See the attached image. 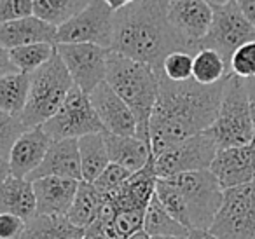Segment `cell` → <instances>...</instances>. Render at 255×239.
<instances>
[{
	"instance_id": "obj_44",
	"label": "cell",
	"mask_w": 255,
	"mask_h": 239,
	"mask_svg": "<svg viewBox=\"0 0 255 239\" xmlns=\"http://www.w3.org/2000/svg\"><path fill=\"white\" fill-rule=\"evenodd\" d=\"M107 4V7L110 9L112 12H117V11H121V9H124V7H128V5H131L135 0H103Z\"/></svg>"
},
{
	"instance_id": "obj_24",
	"label": "cell",
	"mask_w": 255,
	"mask_h": 239,
	"mask_svg": "<svg viewBox=\"0 0 255 239\" xmlns=\"http://www.w3.org/2000/svg\"><path fill=\"white\" fill-rule=\"evenodd\" d=\"M79 159H81V176L82 182L93 183L103 169L109 166L105 138L103 133L86 134L79 138Z\"/></svg>"
},
{
	"instance_id": "obj_45",
	"label": "cell",
	"mask_w": 255,
	"mask_h": 239,
	"mask_svg": "<svg viewBox=\"0 0 255 239\" xmlns=\"http://www.w3.org/2000/svg\"><path fill=\"white\" fill-rule=\"evenodd\" d=\"M9 175H11V173H9V162H7V159L0 155V185H2V182H4V180L7 178Z\"/></svg>"
},
{
	"instance_id": "obj_29",
	"label": "cell",
	"mask_w": 255,
	"mask_h": 239,
	"mask_svg": "<svg viewBox=\"0 0 255 239\" xmlns=\"http://www.w3.org/2000/svg\"><path fill=\"white\" fill-rule=\"evenodd\" d=\"M143 232L150 238H168V236H187V229L182 227L177 220L166 213L163 206L159 204L157 197L154 196L150 199L149 206L143 218Z\"/></svg>"
},
{
	"instance_id": "obj_12",
	"label": "cell",
	"mask_w": 255,
	"mask_h": 239,
	"mask_svg": "<svg viewBox=\"0 0 255 239\" xmlns=\"http://www.w3.org/2000/svg\"><path fill=\"white\" fill-rule=\"evenodd\" d=\"M109 51L95 44H56V53L70 74L74 86L86 95L105 81Z\"/></svg>"
},
{
	"instance_id": "obj_46",
	"label": "cell",
	"mask_w": 255,
	"mask_h": 239,
	"mask_svg": "<svg viewBox=\"0 0 255 239\" xmlns=\"http://www.w3.org/2000/svg\"><path fill=\"white\" fill-rule=\"evenodd\" d=\"M206 4L210 5L212 9H219V7H224L226 4H229L231 0H205Z\"/></svg>"
},
{
	"instance_id": "obj_18",
	"label": "cell",
	"mask_w": 255,
	"mask_h": 239,
	"mask_svg": "<svg viewBox=\"0 0 255 239\" xmlns=\"http://www.w3.org/2000/svg\"><path fill=\"white\" fill-rule=\"evenodd\" d=\"M37 215H67L74 203L79 180L44 176L32 182Z\"/></svg>"
},
{
	"instance_id": "obj_36",
	"label": "cell",
	"mask_w": 255,
	"mask_h": 239,
	"mask_svg": "<svg viewBox=\"0 0 255 239\" xmlns=\"http://www.w3.org/2000/svg\"><path fill=\"white\" fill-rule=\"evenodd\" d=\"M26 131L19 116H11L0 110V155L7 159L14 141Z\"/></svg>"
},
{
	"instance_id": "obj_5",
	"label": "cell",
	"mask_w": 255,
	"mask_h": 239,
	"mask_svg": "<svg viewBox=\"0 0 255 239\" xmlns=\"http://www.w3.org/2000/svg\"><path fill=\"white\" fill-rule=\"evenodd\" d=\"M206 133L213 138L219 148L254 143V122L243 79L229 75L224 81L219 112Z\"/></svg>"
},
{
	"instance_id": "obj_17",
	"label": "cell",
	"mask_w": 255,
	"mask_h": 239,
	"mask_svg": "<svg viewBox=\"0 0 255 239\" xmlns=\"http://www.w3.org/2000/svg\"><path fill=\"white\" fill-rule=\"evenodd\" d=\"M156 182L157 175L156 169H154V155H150L147 164L138 171L131 173V176L124 182V185L112 197H107V199L112 201L116 211H147V206H149L150 199L156 192Z\"/></svg>"
},
{
	"instance_id": "obj_4",
	"label": "cell",
	"mask_w": 255,
	"mask_h": 239,
	"mask_svg": "<svg viewBox=\"0 0 255 239\" xmlns=\"http://www.w3.org/2000/svg\"><path fill=\"white\" fill-rule=\"evenodd\" d=\"M72 88L74 81L61 58L58 56V53H54V56L46 65L30 74L28 98L19 116L26 129L47 122L58 112Z\"/></svg>"
},
{
	"instance_id": "obj_39",
	"label": "cell",
	"mask_w": 255,
	"mask_h": 239,
	"mask_svg": "<svg viewBox=\"0 0 255 239\" xmlns=\"http://www.w3.org/2000/svg\"><path fill=\"white\" fill-rule=\"evenodd\" d=\"M234 4L241 11V14L255 26V0H234Z\"/></svg>"
},
{
	"instance_id": "obj_8",
	"label": "cell",
	"mask_w": 255,
	"mask_h": 239,
	"mask_svg": "<svg viewBox=\"0 0 255 239\" xmlns=\"http://www.w3.org/2000/svg\"><path fill=\"white\" fill-rule=\"evenodd\" d=\"M42 129L53 141L70 140V138L79 140L86 134L105 133L89 102V96L75 86L68 91L58 112L42 124Z\"/></svg>"
},
{
	"instance_id": "obj_22",
	"label": "cell",
	"mask_w": 255,
	"mask_h": 239,
	"mask_svg": "<svg viewBox=\"0 0 255 239\" xmlns=\"http://www.w3.org/2000/svg\"><path fill=\"white\" fill-rule=\"evenodd\" d=\"M0 213H9L28 222L37 215L33 185L26 178L9 175L0 185Z\"/></svg>"
},
{
	"instance_id": "obj_35",
	"label": "cell",
	"mask_w": 255,
	"mask_h": 239,
	"mask_svg": "<svg viewBox=\"0 0 255 239\" xmlns=\"http://www.w3.org/2000/svg\"><path fill=\"white\" fill-rule=\"evenodd\" d=\"M131 176V173L124 169L123 166H117L114 162H109L105 169L98 175V178L93 182L95 189L102 194L103 197H112L121 187L124 185L128 178Z\"/></svg>"
},
{
	"instance_id": "obj_32",
	"label": "cell",
	"mask_w": 255,
	"mask_h": 239,
	"mask_svg": "<svg viewBox=\"0 0 255 239\" xmlns=\"http://www.w3.org/2000/svg\"><path fill=\"white\" fill-rule=\"evenodd\" d=\"M143 218L145 211L138 210H123L117 211L114 220L107 227H103V232L109 236V239H128L133 234L143 229Z\"/></svg>"
},
{
	"instance_id": "obj_47",
	"label": "cell",
	"mask_w": 255,
	"mask_h": 239,
	"mask_svg": "<svg viewBox=\"0 0 255 239\" xmlns=\"http://www.w3.org/2000/svg\"><path fill=\"white\" fill-rule=\"evenodd\" d=\"M128 239H150V236L145 234V232H143V229H142V231H138L136 234H133L131 238H128Z\"/></svg>"
},
{
	"instance_id": "obj_15",
	"label": "cell",
	"mask_w": 255,
	"mask_h": 239,
	"mask_svg": "<svg viewBox=\"0 0 255 239\" xmlns=\"http://www.w3.org/2000/svg\"><path fill=\"white\" fill-rule=\"evenodd\" d=\"M88 96L105 133L119 134V136H136L135 116L105 81L96 86Z\"/></svg>"
},
{
	"instance_id": "obj_33",
	"label": "cell",
	"mask_w": 255,
	"mask_h": 239,
	"mask_svg": "<svg viewBox=\"0 0 255 239\" xmlns=\"http://www.w3.org/2000/svg\"><path fill=\"white\" fill-rule=\"evenodd\" d=\"M161 74L173 82H185L192 79V54L185 51H173L161 63Z\"/></svg>"
},
{
	"instance_id": "obj_11",
	"label": "cell",
	"mask_w": 255,
	"mask_h": 239,
	"mask_svg": "<svg viewBox=\"0 0 255 239\" xmlns=\"http://www.w3.org/2000/svg\"><path fill=\"white\" fill-rule=\"evenodd\" d=\"M250 40H255V26L241 14L234 0H231L224 7L213 9L212 23L199 47L217 51L229 67L234 51Z\"/></svg>"
},
{
	"instance_id": "obj_42",
	"label": "cell",
	"mask_w": 255,
	"mask_h": 239,
	"mask_svg": "<svg viewBox=\"0 0 255 239\" xmlns=\"http://www.w3.org/2000/svg\"><path fill=\"white\" fill-rule=\"evenodd\" d=\"M84 239H109V236L103 232L102 225L98 222H95L84 231Z\"/></svg>"
},
{
	"instance_id": "obj_37",
	"label": "cell",
	"mask_w": 255,
	"mask_h": 239,
	"mask_svg": "<svg viewBox=\"0 0 255 239\" xmlns=\"http://www.w3.org/2000/svg\"><path fill=\"white\" fill-rule=\"evenodd\" d=\"M33 14V0H0V25Z\"/></svg>"
},
{
	"instance_id": "obj_26",
	"label": "cell",
	"mask_w": 255,
	"mask_h": 239,
	"mask_svg": "<svg viewBox=\"0 0 255 239\" xmlns=\"http://www.w3.org/2000/svg\"><path fill=\"white\" fill-rule=\"evenodd\" d=\"M229 67L217 51L199 47L192 56V79L201 86H213L229 77Z\"/></svg>"
},
{
	"instance_id": "obj_3",
	"label": "cell",
	"mask_w": 255,
	"mask_h": 239,
	"mask_svg": "<svg viewBox=\"0 0 255 239\" xmlns=\"http://www.w3.org/2000/svg\"><path fill=\"white\" fill-rule=\"evenodd\" d=\"M105 82L135 116L136 138L150 143L149 120L157 100V72L150 65L109 51Z\"/></svg>"
},
{
	"instance_id": "obj_48",
	"label": "cell",
	"mask_w": 255,
	"mask_h": 239,
	"mask_svg": "<svg viewBox=\"0 0 255 239\" xmlns=\"http://www.w3.org/2000/svg\"><path fill=\"white\" fill-rule=\"evenodd\" d=\"M150 239H185V236H168V238H150Z\"/></svg>"
},
{
	"instance_id": "obj_40",
	"label": "cell",
	"mask_w": 255,
	"mask_h": 239,
	"mask_svg": "<svg viewBox=\"0 0 255 239\" xmlns=\"http://www.w3.org/2000/svg\"><path fill=\"white\" fill-rule=\"evenodd\" d=\"M16 67L12 65L11 61V56H9V51L5 47L0 46V77H4V75H9V74H14Z\"/></svg>"
},
{
	"instance_id": "obj_7",
	"label": "cell",
	"mask_w": 255,
	"mask_h": 239,
	"mask_svg": "<svg viewBox=\"0 0 255 239\" xmlns=\"http://www.w3.org/2000/svg\"><path fill=\"white\" fill-rule=\"evenodd\" d=\"M208 231L217 239H255V182L224 190L222 206Z\"/></svg>"
},
{
	"instance_id": "obj_43",
	"label": "cell",
	"mask_w": 255,
	"mask_h": 239,
	"mask_svg": "<svg viewBox=\"0 0 255 239\" xmlns=\"http://www.w3.org/2000/svg\"><path fill=\"white\" fill-rule=\"evenodd\" d=\"M185 239H217V238L210 231H206V229H189Z\"/></svg>"
},
{
	"instance_id": "obj_2",
	"label": "cell",
	"mask_w": 255,
	"mask_h": 239,
	"mask_svg": "<svg viewBox=\"0 0 255 239\" xmlns=\"http://www.w3.org/2000/svg\"><path fill=\"white\" fill-rule=\"evenodd\" d=\"M110 51L150 65L157 74L163 60L173 51H185L194 56L191 47L168 25L166 0H135L114 12Z\"/></svg>"
},
{
	"instance_id": "obj_41",
	"label": "cell",
	"mask_w": 255,
	"mask_h": 239,
	"mask_svg": "<svg viewBox=\"0 0 255 239\" xmlns=\"http://www.w3.org/2000/svg\"><path fill=\"white\" fill-rule=\"evenodd\" d=\"M247 84V93H248V105H250V114H252V122H254V143H255V77L245 81Z\"/></svg>"
},
{
	"instance_id": "obj_13",
	"label": "cell",
	"mask_w": 255,
	"mask_h": 239,
	"mask_svg": "<svg viewBox=\"0 0 255 239\" xmlns=\"http://www.w3.org/2000/svg\"><path fill=\"white\" fill-rule=\"evenodd\" d=\"M213 9L205 0H166V19L175 33L191 47L199 51V42L212 23Z\"/></svg>"
},
{
	"instance_id": "obj_34",
	"label": "cell",
	"mask_w": 255,
	"mask_h": 239,
	"mask_svg": "<svg viewBox=\"0 0 255 239\" xmlns=\"http://www.w3.org/2000/svg\"><path fill=\"white\" fill-rule=\"evenodd\" d=\"M231 75L248 81L255 77V40L240 46L229 60Z\"/></svg>"
},
{
	"instance_id": "obj_16",
	"label": "cell",
	"mask_w": 255,
	"mask_h": 239,
	"mask_svg": "<svg viewBox=\"0 0 255 239\" xmlns=\"http://www.w3.org/2000/svg\"><path fill=\"white\" fill-rule=\"evenodd\" d=\"M51 143H53V140L44 133L42 126L26 129L14 141V145H12L11 152L7 155L11 176L28 178L40 166L42 159L46 157V152L51 147Z\"/></svg>"
},
{
	"instance_id": "obj_23",
	"label": "cell",
	"mask_w": 255,
	"mask_h": 239,
	"mask_svg": "<svg viewBox=\"0 0 255 239\" xmlns=\"http://www.w3.org/2000/svg\"><path fill=\"white\" fill-rule=\"evenodd\" d=\"M84 231L75 227L67 215H35L26 222L21 239H77Z\"/></svg>"
},
{
	"instance_id": "obj_20",
	"label": "cell",
	"mask_w": 255,
	"mask_h": 239,
	"mask_svg": "<svg viewBox=\"0 0 255 239\" xmlns=\"http://www.w3.org/2000/svg\"><path fill=\"white\" fill-rule=\"evenodd\" d=\"M56 44V26L42 21L37 16L16 19L0 25V46L5 49L30 46V44Z\"/></svg>"
},
{
	"instance_id": "obj_9",
	"label": "cell",
	"mask_w": 255,
	"mask_h": 239,
	"mask_svg": "<svg viewBox=\"0 0 255 239\" xmlns=\"http://www.w3.org/2000/svg\"><path fill=\"white\" fill-rule=\"evenodd\" d=\"M114 12L103 0H91L77 16L56 28V44H95L112 47Z\"/></svg>"
},
{
	"instance_id": "obj_27",
	"label": "cell",
	"mask_w": 255,
	"mask_h": 239,
	"mask_svg": "<svg viewBox=\"0 0 255 239\" xmlns=\"http://www.w3.org/2000/svg\"><path fill=\"white\" fill-rule=\"evenodd\" d=\"M30 89V75L14 72L0 77V110L11 116H21Z\"/></svg>"
},
{
	"instance_id": "obj_25",
	"label": "cell",
	"mask_w": 255,
	"mask_h": 239,
	"mask_svg": "<svg viewBox=\"0 0 255 239\" xmlns=\"http://www.w3.org/2000/svg\"><path fill=\"white\" fill-rule=\"evenodd\" d=\"M102 204H103V196L95 189V185L81 180L77 187V192H75L74 203H72L70 210L67 213V218L75 227L86 231L89 225L96 222Z\"/></svg>"
},
{
	"instance_id": "obj_21",
	"label": "cell",
	"mask_w": 255,
	"mask_h": 239,
	"mask_svg": "<svg viewBox=\"0 0 255 239\" xmlns=\"http://www.w3.org/2000/svg\"><path fill=\"white\" fill-rule=\"evenodd\" d=\"M109 161L123 166L129 173H135L147 164L152 155L150 143L136 136H119V134L103 133Z\"/></svg>"
},
{
	"instance_id": "obj_10",
	"label": "cell",
	"mask_w": 255,
	"mask_h": 239,
	"mask_svg": "<svg viewBox=\"0 0 255 239\" xmlns=\"http://www.w3.org/2000/svg\"><path fill=\"white\" fill-rule=\"evenodd\" d=\"M217 143L206 131L184 141L171 145L164 152L154 157V169L157 178H170L182 173L205 171L210 169L213 157H215Z\"/></svg>"
},
{
	"instance_id": "obj_14",
	"label": "cell",
	"mask_w": 255,
	"mask_h": 239,
	"mask_svg": "<svg viewBox=\"0 0 255 239\" xmlns=\"http://www.w3.org/2000/svg\"><path fill=\"white\" fill-rule=\"evenodd\" d=\"M210 173L222 190L255 182V143L219 148L210 164Z\"/></svg>"
},
{
	"instance_id": "obj_28",
	"label": "cell",
	"mask_w": 255,
	"mask_h": 239,
	"mask_svg": "<svg viewBox=\"0 0 255 239\" xmlns=\"http://www.w3.org/2000/svg\"><path fill=\"white\" fill-rule=\"evenodd\" d=\"M91 0H33V16L53 26H61L77 16Z\"/></svg>"
},
{
	"instance_id": "obj_31",
	"label": "cell",
	"mask_w": 255,
	"mask_h": 239,
	"mask_svg": "<svg viewBox=\"0 0 255 239\" xmlns=\"http://www.w3.org/2000/svg\"><path fill=\"white\" fill-rule=\"evenodd\" d=\"M154 196L157 197L161 206L166 210V213L170 215L173 220H177L182 227H185L189 231L191 224H189V215L187 208H185L184 197H182L180 190L173 185L168 178H157L156 182V192Z\"/></svg>"
},
{
	"instance_id": "obj_19",
	"label": "cell",
	"mask_w": 255,
	"mask_h": 239,
	"mask_svg": "<svg viewBox=\"0 0 255 239\" xmlns=\"http://www.w3.org/2000/svg\"><path fill=\"white\" fill-rule=\"evenodd\" d=\"M44 176H60V178H72L81 182V159H79L77 140H58L53 141L47 148L46 157L40 166L26 180L33 182Z\"/></svg>"
},
{
	"instance_id": "obj_6",
	"label": "cell",
	"mask_w": 255,
	"mask_h": 239,
	"mask_svg": "<svg viewBox=\"0 0 255 239\" xmlns=\"http://www.w3.org/2000/svg\"><path fill=\"white\" fill-rule=\"evenodd\" d=\"M168 180L180 190L184 197L191 229L208 231L224 199V190L220 189L219 182L210 173V169L182 173V175L170 176Z\"/></svg>"
},
{
	"instance_id": "obj_1",
	"label": "cell",
	"mask_w": 255,
	"mask_h": 239,
	"mask_svg": "<svg viewBox=\"0 0 255 239\" xmlns=\"http://www.w3.org/2000/svg\"><path fill=\"white\" fill-rule=\"evenodd\" d=\"M224 81L201 86L194 79L173 82L161 72L157 74V100L149 120V141L154 157L212 126L219 112Z\"/></svg>"
},
{
	"instance_id": "obj_49",
	"label": "cell",
	"mask_w": 255,
	"mask_h": 239,
	"mask_svg": "<svg viewBox=\"0 0 255 239\" xmlns=\"http://www.w3.org/2000/svg\"><path fill=\"white\" fill-rule=\"evenodd\" d=\"M77 239H84V238H77Z\"/></svg>"
},
{
	"instance_id": "obj_30",
	"label": "cell",
	"mask_w": 255,
	"mask_h": 239,
	"mask_svg": "<svg viewBox=\"0 0 255 239\" xmlns=\"http://www.w3.org/2000/svg\"><path fill=\"white\" fill-rule=\"evenodd\" d=\"M56 53V44H30V46H21L9 49V56H11L12 65L16 70L21 74H33L37 68L46 65L51 58Z\"/></svg>"
},
{
	"instance_id": "obj_38",
	"label": "cell",
	"mask_w": 255,
	"mask_h": 239,
	"mask_svg": "<svg viewBox=\"0 0 255 239\" xmlns=\"http://www.w3.org/2000/svg\"><path fill=\"white\" fill-rule=\"evenodd\" d=\"M26 222L9 213H0V239H21Z\"/></svg>"
}]
</instances>
